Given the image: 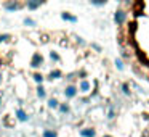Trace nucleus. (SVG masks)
I'll return each instance as SVG.
<instances>
[{
  "mask_svg": "<svg viewBox=\"0 0 149 137\" xmlns=\"http://www.w3.org/2000/svg\"><path fill=\"white\" fill-rule=\"evenodd\" d=\"M63 94H64V97H66V98H74L75 95L79 94V89L75 87L74 84H69V85H66V87H64Z\"/></svg>",
  "mask_w": 149,
  "mask_h": 137,
  "instance_id": "4",
  "label": "nucleus"
},
{
  "mask_svg": "<svg viewBox=\"0 0 149 137\" xmlns=\"http://www.w3.org/2000/svg\"><path fill=\"white\" fill-rule=\"evenodd\" d=\"M2 7H3V10L8 11V13H15V11L21 10L24 5L21 4L19 0H5L3 4H2Z\"/></svg>",
  "mask_w": 149,
  "mask_h": 137,
  "instance_id": "2",
  "label": "nucleus"
},
{
  "mask_svg": "<svg viewBox=\"0 0 149 137\" xmlns=\"http://www.w3.org/2000/svg\"><path fill=\"white\" fill-rule=\"evenodd\" d=\"M2 82H3V73H0V85H2Z\"/></svg>",
  "mask_w": 149,
  "mask_h": 137,
  "instance_id": "19",
  "label": "nucleus"
},
{
  "mask_svg": "<svg viewBox=\"0 0 149 137\" xmlns=\"http://www.w3.org/2000/svg\"><path fill=\"white\" fill-rule=\"evenodd\" d=\"M2 107H3V95L0 94V110H2Z\"/></svg>",
  "mask_w": 149,
  "mask_h": 137,
  "instance_id": "18",
  "label": "nucleus"
},
{
  "mask_svg": "<svg viewBox=\"0 0 149 137\" xmlns=\"http://www.w3.org/2000/svg\"><path fill=\"white\" fill-rule=\"evenodd\" d=\"M23 24L24 26H27V28H34V26H37V23H36V20H32L31 16H26L23 20Z\"/></svg>",
  "mask_w": 149,
  "mask_h": 137,
  "instance_id": "14",
  "label": "nucleus"
},
{
  "mask_svg": "<svg viewBox=\"0 0 149 137\" xmlns=\"http://www.w3.org/2000/svg\"><path fill=\"white\" fill-rule=\"evenodd\" d=\"M47 107H48L50 110H58V107H59V100H58L56 97L48 98V100H47Z\"/></svg>",
  "mask_w": 149,
  "mask_h": 137,
  "instance_id": "8",
  "label": "nucleus"
},
{
  "mask_svg": "<svg viewBox=\"0 0 149 137\" xmlns=\"http://www.w3.org/2000/svg\"><path fill=\"white\" fill-rule=\"evenodd\" d=\"M79 89H80V90H82V92H87V90H88V89H90V84H88V82H87V81H82V82H80V84H79Z\"/></svg>",
  "mask_w": 149,
  "mask_h": 137,
  "instance_id": "17",
  "label": "nucleus"
},
{
  "mask_svg": "<svg viewBox=\"0 0 149 137\" xmlns=\"http://www.w3.org/2000/svg\"><path fill=\"white\" fill-rule=\"evenodd\" d=\"M61 18H63L64 21H69V23H77V18H75L74 15L68 13V11H63V13H61Z\"/></svg>",
  "mask_w": 149,
  "mask_h": 137,
  "instance_id": "10",
  "label": "nucleus"
},
{
  "mask_svg": "<svg viewBox=\"0 0 149 137\" xmlns=\"http://www.w3.org/2000/svg\"><path fill=\"white\" fill-rule=\"evenodd\" d=\"M15 118H16L19 123H27V121H29V114H27V111L24 110V108H16Z\"/></svg>",
  "mask_w": 149,
  "mask_h": 137,
  "instance_id": "5",
  "label": "nucleus"
},
{
  "mask_svg": "<svg viewBox=\"0 0 149 137\" xmlns=\"http://www.w3.org/2000/svg\"><path fill=\"white\" fill-rule=\"evenodd\" d=\"M36 95H37V98H40V100H45L47 98V89H45V85L43 84H39L36 87Z\"/></svg>",
  "mask_w": 149,
  "mask_h": 137,
  "instance_id": "7",
  "label": "nucleus"
},
{
  "mask_svg": "<svg viewBox=\"0 0 149 137\" xmlns=\"http://www.w3.org/2000/svg\"><path fill=\"white\" fill-rule=\"evenodd\" d=\"M10 40H11V34H8V32L0 34V45H2V44H7V42H10Z\"/></svg>",
  "mask_w": 149,
  "mask_h": 137,
  "instance_id": "15",
  "label": "nucleus"
},
{
  "mask_svg": "<svg viewBox=\"0 0 149 137\" xmlns=\"http://www.w3.org/2000/svg\"><path fill=\"white\" fill-rule=\"evenodd\" d=\"M32 81L36 82L37 85H39V84H43V81H45V76H43L40 71H36V73L32 74Z\"/></svg>",
  "mask_w": 149,
  "mask_h": 137,
  "instance_id": "9",
  "label": "nucleus"
},
{
  "mask_svg": "<svg viewBox=\"0 0 149 137\" xmlns=\"http://www.w3.org/2000/svg\"><path fill=\"white\" fill-rule=\"evenodd\" d=\"M80 136L82 137H95V129H91V127H85V129L80 131Z\"/></svg>",
  "mask_w": 149,
  "mask_h": 137,
  "instance_id": "11",
  "label": "nucleus"
},
{
  "mask_svg": "<svg viewBox=\"0 0 149 137\" xmlns=\"http://www.w3.org/2000/svg\"><path fill=\"white\" fill-rule=\"evenodd\" d=\"M42 137H58V132H56L55 129H43Z\"/></svg>",
  "mask_w": 149,
  "mask_h": 137,
  "instance_id": "13",
  "label": "nucleus"
},
{
  "mask_svg": "<svg viewBox=\"0 0 149 137\" xmlns=\"http://www.w3.org/2000/svg\"><path fill=\"white\" fill-rule=\"evenodd\" d=\"M58 110H59V113H61V114H68L69 111H71V107H69V103H61V102H59Z\"/></svg>",
  "mask_w": 149,
  "mask_h": 137,
  "instance_id": "12",
  "label": "nucleus"
},
{
  "mask_svg": "<svg viewBox=\"0 0 149 137\" xmlns=\"http://www.w3.org/2000/svg\"><path fill=\"white\" fill-rule=\"evenodd\" d=\"M45 2H47V0H26L24 7H26L27 10H31V11H36V10H39Z\"/></svg>",
  "mask_w": 149,
  "mask_h": 137,
  "instance_id": "3",
  "label": "nucleus"
},
{
  "mask_svg": "<svg viewBox=\"0 0 149 137\" xmlns=\"http://www.w3.org/2000/svg\"><path fill=\"white\" fill-rule=\"evenodd\" d=\"M50 60H52V61H55V63H59L61 61V56H59V53L58 52H50Z\"/></svg>",
  "mask_w": 149,
  "mask_h": 137,
  "instance_id": "16",
  "label": "nucleus"
},
{
  "mask_svg": "<svg viewBox=\"0 0 149 137\" xmlns=\"http://www.w3.org/2000/svg\"><path fill=\"white\" fill-rule=\"evenodd\" d=\"M61 78H63L61 69H52L48 73V76H45V79H48V81H56V79H61Z\"/></svg>",
  "mask_w": 149,
  "mask_h": 137,
  "instance_id": "6",
  "label": "nucleus"
},
{
  "mask_svg": "<svg viewBox=\"0 0 149 137\" xmlns=\"http://www.w3.org/2000/svg\"><path fill=\"white\" fill-rule=\"evenodd\" d=\"M45 65V60H43V55L40 52H34L32 56H31V61H29V66L36 71H39L42 66Z\"/></svg>",
  "mask_w": 149,
  "mask_h": 137,
  "instance_id": "1",
  "label": "nucleus"
}]
</instances>
